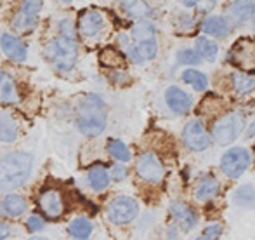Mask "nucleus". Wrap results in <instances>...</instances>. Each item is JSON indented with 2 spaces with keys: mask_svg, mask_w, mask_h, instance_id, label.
Listing matches in <instances>:
<instances>
[{
  "mask_svg": "<svg viewBox=\"0 0 255 240\" xmlns=\"http://www.w3.org/2000/svg\"><path fill=\"white\" fill-rule=\"evenodd\" d=\"M26 200L17 193H10L0 202V214L7 218H19L26 213Z\"/></svg>",
  "mask_w": 255,
  "mask_h": 240,
  "instance_id": "18",
  "label": "nucleus"
},
{
  "mask_svg": "<svg viewBox=\"0 0 255 240\" xmlns=\"http://www.w3.org/2000/svg\"><path fill=\"white\" fill-rule=\"evenodd\" d=\"M243 125H245V119L240 113H228L222 119L217 120L212 131V138L217 145L228 146L242 134Z\"/></svg>",
  "mask_w": 255,
  "mask_h": 240,
  "instance_id": "4",
  "label": "nucleus"
},
{
  "mask_svg": "<svg viewBox=\"0 0 255 240\" xmlns=\"http://www.w3.org/2000/svg\"><path fill=\"white\" fill-rule=\"evenodd\" d=\"M122 9L125 14L135 19H144V17L151 16V7L144 0H122Z\"/></svg>",
  "mask_w": 255,
  "mask_h": 240,
  "instance_id": "24",
  "label": "nucleus"
},
{
  "mask_svg": "<svg viewBox=\"0 0 255 240\" xmlns=\"http://www.w3.org/2000/svg\"><path fill=\"white\" fill-rule=\"evenodd\" d=\"M182 80H184L186 84H189L198 92H202L208 87V78L205 77L202 71L193 70V68H189V70H186L184 73H182Z\"/></svg>",
  "mask_w": 255,
  "mask_h": 240,
  "instance_id": "30",
  "label": "nucleus"
},
{
  "mask_svg": "<svg viewBox=\"0 0 255 240\" xmlns=\"http://www.w3.org/2000/svg\"><path fill=\"white\" fill-rule=\"evenodd\" d=\"M104 26V17L99 10H84L78 17V30L84 37H96Z\"/></svg>",
  "mask_w": 255,
  "mask_h": 240,
  "instance_id": "15",
  "label": "nucleus"
},
{
  "mask_svg": "<svg viewBox=\"0 0 255 240\" xmlns=\"http://www.w3.org/2000/svg\"><path fill=\"white\" fill-rule=\"evenodd\" d=\"M182 141L193 152H203L210 146V136L200 120H191L182 131Z\"/></svg>",
  "mask_w": 255,
  "mask_h": 240,
  "instance_id": "10",
  "label": "nucleus"
},
{
  "mask_svg": "<svg viewBox=\"0 0 255 240\" xmlns=\"http://www.w3.org/2000/svg\"><path fill=\"white\" fill-rule=\"evenodd\" d=\"M135 173H137V176L141 178L142 181L156 185V183H160L163 180L165 169L156 153L146 152V153H142V155H139L137 162H135Z\"/></svg>",
  "mask_w": 255,
  "mask_h": 240,
  "instance_id": "9",
  "label": "nucleus"
},
{
  "mask_svg": "<svg viewBox=\"0 0 255 240\" xmlns=\"http://www.w3.org/2000/svg\"><path fill=\"white\" fill-rule=\"evenodd\" d=\"M182 5L189 7V9H196L198 12H210L215 7V0H181Z\"/></svg>",
  "mask_w": 255,
  "mask_h": 240,
  "instance_id": "33",
  "label": "nucleus"
},
{
  "mask_svg": "<svg viewBox=\"0 0 255 240\" xmlns=\"http://www.w3.org/2000/svg\"><path fill=\"white\" fill-rule=\"evenodd\" d=\"M165 101H167L168 108L174 113H177V115L188 113L193 105L191 96L182 91V89L175 87V85H172V87H168L167 91H165Z\"/></svg>",
  "mask_w": 255,
  "mask_h": 240,
  "instance_id": "14",
  "label": "nucleus"
},
{
  "mask_svg": "<svg viewBox=\"0 0 255 240\" xmlns=\"http://www.w3.org/2000/svg\"><path fill=\"white\" fill-rule=\"evenodd\" d=\"M63 2H71V0H63Z\"/></svg>",
  "mask_w": 255,
  "mask_h": 240,
  "instance_id": "41",
  "label": "nucleus"
},
{
  "mask_svg": "<svg viewBox=\"0 0 255 240\" xmlns=\"http://www.w3.org/2000/svg\"><path fill=\"white\" fill-rule=\"evenodd\" d=\"M139 204L132 197H117L108 206V220L113 225H128L137 218Z\"/></svg>",
  "mask_w": 255,
  "mask_h": 240,
  "instance_id": "7",
  "label": "nucleus"
},
{
  "mask_svg": "<svg viewBox=\"0 0 255 240\" xmlns=\"http://www.w3.org/2000/svg\"><path fill=\"white\" fill-rule=\"evenodd\" d=\"M106 150L113 159L120 160V162H128L132 157L128 146L124 141H120V139H110L106 145Z\"/></svg>",
  "mask_w": 255,
  "mask_h": 240,
  "instance_id": "29",
  "label": "nucleus"
},
{
  "mask_svg": "<svg viewBox=\"0 0 255 240\" xmlns=\"http://www.w3.org/2000/svg\"><path fill=\"white\" fill-rule=\"evenodd\" d=\"M177 61L181 64H189V66H196V64L202 63V56L198 54L193 49H184V51H179Z\"/></svg>",
  "mask_w": 255,
  "mask_h": 240,
  "instance_id": "34",
  "label": "nucleus"
},
{
  "mask_svg": "<svg viewBox=\"0 0 255 240\" xmlns=\"http://www.w3.org/2000/svg\"><path fill=\"white\" fill-rule=\"evenodd\" d=\"M45 58L51 61V64L57 71H70L75 68L78 59V47L75 40L57 37L47 42L44 49Z\"/></svg>",
  "mask_w": 255,
  "mask_h": 240,
  "instance_id": "3",
  "label": "nucleus"
},
{
  "mask_svg": "<svg viewBox=\"0 0 255 240\" xmlns=\"http://www.w3.org/2000/svg\"><path fill=\"white\" fill-rule=\"evenodd\" d=\"M19 136L17 122L5 112H0V141L2 143H14Z\"/></svg>",
  "mask_w": 255,
  "mask_h": 240,
  "instance_id": "21",
  "label": "nucleus"
},
{
  "mask_svg": "<svg viewBox=\"0 0 255 240\" xmlns=\"http://www.w3.org/2000/svg\"><path fill=\"white\" fill-rule=\"evenodd\" d=\"M154 35H156V28H154L153 23H148V21L141 19V23H137L132 28V37L135 38V42L154 38Z\"/></svg>",
  "mask_w": 255,
  "mask_h": 240,
  "instance_id": "32",
  "label": "nucleus"
},
{
  "mask_svg": "<svg viewBox=\"0 0 255 240\" xmlns=\"http://www.w3.org/2000/svg\"><path fill=\"white\" fill-rule=\"evenodd\" d=\"M254 134H255V122H254L252 125H250V129H249V131H247V136H249V138H252Z\"/></svg>",
  "mask_w": 255,
  "mask_h": 240,
  "instance_id": "40",
  "label": "nucleus"
},
{
  "mask_svg": "<svg viewBox=\"0 0 255 240\" xmlns=\"http://www.w3.org/2000/svg\"><path fill=\"white\" fill-rule=\"evenodd\" d=\"M127 56L134 63H146L156 58L158 52V44L156 38H148V40H139L135 44H130L127 47Z\"/></svg>",
  "mask_w": 255,
  "mask_h": 240,
  "instance_id": "12",
  "label": "nucleus"
},
{
  "mask_svg": "<svg viewBox=\"0 0 255 240\" xmlns=\"http://www.w3.org/2000/svg\"><path fill=\"white\" fill-rule=\"evenodd\" d=\"M38 209L42 211L47 220H59L66 211V202H64V195L59 188L54 186H47L42 188L38 193Z\"/></svg>",
  "mask_w": 255,
  "mask_h": 240,
  "instance_id": "5",
  "label": "nucleus"
},
{
  "mask_svg": "<svg viewBox=\"0 0 255 240\" xmlns=\"http://www.w3.org/2000/svg\"><path fill=\"white\" fill-rule=\"evenodd\" d=\"M222 235V227L219 225H212V227H207L203 230L202 239H219Z\"/></svg>",
  "mask_w": 255,
  "mask_h": 240,
  "instance_id": "38",
  "label": "nucleus"
},
{
  "mask_svg": "<svg viewBox=\"0 0 255 240\" xmlns=\"http://www.w3.org/2000/svg\"><path fill=\"white\" fill-rule=\"evenodd\" d=\"M202 30L207 35L214 37H226L231 31V23L224 16H208L202 23Z\"/></svg>",
  "mask_w": 255,
  "mask_h": 240,
  "instance_id": "19",
  "label": "nucleus"
},
{
  "mask_svg": "<svg viewBox=\"0 0 255 240\" xmlns=\"http://www.w3.org/2000/svg\"><path fill=\"white\" fill-rule=\"evenodd\" d=\"M9 235H10V227L7 223H2V221H0V240L7 239Z\"/></svg>",
  "mask_w": 255,
  "mask_h": 240,
  "instance_id": "39",
  "label": "nucleus"
},
{
  "mask_svg": "<svg viewBox=\"0 0 255 240\" xmlns=\"http://www.w3.org/2000/svg\"><path fill=\"white\" fill-rule=\"evenodd\" d=\"M110 173L103 164H94L87 173V183L94 192H104L110 185Z\"/></svg>",
  "mask_w": 255,
  "mask_h": 240,
  "instance_id": "20",
  "label": "nucleus"
},
{
  "mask_svg": "<svg viewBox=\"0 0 255 240\" xmlns=\"http://www.w3.org/2000/svg\"><path fill=\"white\" fill-rule=\"evenodd\" d=\"M44 227H45V221L40 216H30L26 220V228L30 234H38V232L44 230Z\"/></svg>",
  "mask_w": 255,
  "mask_h": 240,
  "instance_id": "36",
  "label": "nucleus"
},
{
  "mask_svg": "<svg viewBox=\"0 0 255 240\" xmlns=\"http://www.w3.org/2000/svg\"><path fill=\"white\" fill-rule=\"evenodd\" d=\"M108 122V110L103 98L89 94L82 98L77 108V127L87 138H96L103 134Z\"/></svg>",
  "mask_w": 255,
  "mask_h": 240,
  "instance_id": "2",
  "label": "nucleus"
},
{
  "mask_svg": "<svg viewBox=\"0 0 255 240\" xmlns=\"http://www.w3.org/2000/svg\"><path fill=\"white\" fill-rule=\"evenodd\" d=\"M231 61L243 70L255 68V44L250 38H242L231 51Z\"/></svg>",
  "mask_w": 255,
  "mask_h": 240,
  "instance_id": "11",
  "label": "nucleus"
},
{
  "mask_svg": "<svg viewBox=\"0 0 255 240\" xmlns=\"http://www.w3.org/2000/svg\"><path fill=\"white\" fill-rule=\"evenodd\" d=\"M233 89L240 94H249L255 89V77H250L247 73H233Z\"/></svg>",
  "mask_w": 255,
  "mask_h": 240,
  "instance_id": "31",
  "label": "nucleus"
},
{
  "mask_svg": "<svg viewBox=\"0 0 255 240\" xmlns=\"http://www.w3.org/2000/svg\"><path fill=\"white\" fill-rule=\"evenodd\" d=\"M252 157H250L249 150L245 148H231L222 155L221 159V169L231 180L240 178L247 169H249Z\"/></svg>",
  "mask_w": 255,
  "mask_h": 240,
  "instance_id": "8",
  "label": "nucleus"
},
{
  "mask_svg": "<svg viewBox=\"0 0 255 240\" xmlns=\"http://www.w3.org/2000/svg\"><path fill=\"white\" fill-rule=\"evenodd\" d=\"M68 234H70V237L78 239V240L89 239L92 234V223L87 218H77V220L71 221L70 227H68Z\"/></svg>",
  "mask_w": 255,
  "mask_h": 240,
  "instance_id": "26",
  "label": "nucleus"
},
{
  "mask_svg": "<svg viewBox=\"0 0 255 240\" xmlns=\"http://www.w3.org/2000/svg\"><path fill=\"white\" fill-rule=\"evenodd\" d=\"M0 47L5 52V56L9 59L16 61V63H23L28 56L26 44L23 40L16 37L12 33H2L0 35Z\"/></svg>",
  "mask_w": 255,
  "mask_h": 240,
  "instance_id": "13",
  "label": "nucleus"
},
{
  "mask_svg": "<svg viewBox=\"0 0 255 240\" xmlns=\"http://www.w3.org/2000/svg\"><path fill=\"white\" fill-rule=\"evenodd\" d=\"M42 3L44 0H23L21 2L19 10L16 16L12 17V28L19 33H30L35 30L38 21V14H40Z\"/></svg>",
  "mask_w": 255,
  "mask_h": 240,
  "instance_id": "6",
  "label": "nucleus"
},
{
  "mask_svg": "<svg viewBox=\"0 0 255 240\" xmlns=\"http://www.w3.org/2000/svg\"><path fill=\"white\" fill-rule=\"evenodd\" d=\"M219 181L212 176H207V178H202L198 181L195 188V197L200 200V202H207V200H212L215 195L219 193Z\"/></svg>",
  "mask_w": 255,
  "mask_h": 240,
  "instance_id": "23",
  "label": "nucleus"
},
{
  "mask_svg": "<svg viewBox=\"0 0 255 240\" xmlns=\"http://www.w3.org/2000/svg\"><path fill=\"white\" fill-rule=\"evenodd\" d=\"M229 14L236 21H249L255 16V0H235L229 5Z\"/></svg>",
  "mask_w": 255,
  "mask_h": 240,
  "instance_id": "22",
  "label": "nucleus"
},
{
  "mask_svg": "<svg viewBox=\"0 0 255 240\" xmlns=\"http://www.w3.org/2000/svg\"><path fill=\"white\" fill-rule=\"evenodd\" d=\"M170 214L174 216V220L177 221V225L184 232L193 230V228L196 227V223H198V218H196L195 211L182 202H172L170 204Z\"/></svg>",
  "mask_w": 255,
  "mask_h": 240,
  "instance_id": "16",
  "label": "nucleus"
},
{
  "mask_svg": "<svg viewBox=\"0 0 255 240\" xmlns=\"http://www.w3.org/2000/svg\"><path fill=\"white\" fill-rule=\"evenodd\" d=\"M33 169V155L28 152H12L0 159V192L9 193L21 188Z\"/></svg>",
  "mask_w": 255,
  "mask_h": 240,
  "instance_id": "1",
  "label": "nucleus"
},
{
  "mask_svg": "<svg viewBox=\"0 0 255 240\" xmlns=\"http://www.w3.org/2000/svg\"><path fill=\"white\" fill-rule=\"evenodd\" d=\"M110 178L113 181H124L125 178H127V167L125 166H122V164H115L113 167H111V171H110Z\"/></svg>",
  "mask_w": 255,
  "mask_h": 240,
  "instance_id": "37",
  "label": "nucleus"
},
{
  "mask_svg": "<svg viewBox=\"0 0 255 240\" xmlns=\"http://www.w3.org/2000/svg\"><path fill=\"white\" fill-rule=\"evenodd\" d=\"M238 206L242 207H250V209H255V186L254 185H243L240 186L235 192V197H233Z\"/></svg>",
  "mask_w": 255,
  "mask_h": 240,
  "instance_id": "28",
  "label": "nucleus"
},
{
  "mask_svg": "<svg viewBox=\"0 0 255 240\" xmlns=\"http://www.w3.org/2000/svg\"><path fill=\"white\" fill-rule=\"evenodd\" d=\"M19 101L16 80L5 71H0V105H16Z\"/></svg>",
  "mask_w": 255,
  "mask_h": 240,
  "instance_id": "17",
  "label": "nucleus"
},
{
  "mask_svg": "<svg viewBox=\"0 0 255 240\" xmlns=\"http://www.w3.org/2000/svg\"><path fill=\"white\" fill-rule=\"evenodd\" d=\"M196 52L202 56V59L205 61H215L217 59V54H219V47L214 40L207 37H198L196 38Z\"/></svg>",
  "mask_w": 255,
  "mask_h": 240,
  "instance_id": "27",
  "label": "nucleus"
},
{
  "mask_svg": "<svg viewBox=\"0 0 255 240\" xmlns=\"http://www.w3.org/2000/svg\"><path fill=\"white\" fill-rule=\"evenodd\" d=\"M99 63L110 70H122L125 66V56L113 47H106L99 54Z\"/></svg>",
  "mask_w": 255,
  "mask_h": 240,
  "instance_id": "25",
  "label": "nucleus"
},
{
  "mask_svg": "<svg viewBox=\"0 0 255 240\" xmlns=\"http://www.w3.org/2000/svg\"><path fill=\"white\" fill-rule=\"evenodd\" d=\"M57 28H59V37L77 42V30H75L71 19H61L59 23H57Z\"/></svg>",
  "mask_w": 255,
  "mask_h": 240,
  "instance_id": "35",
  "label": "nucleus"
}]
</instances>
